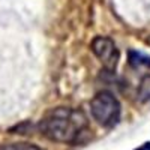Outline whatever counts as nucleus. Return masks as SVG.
I'll return each instance as SVG.
<instances>
[{
  "label": "nucleus",
  "mask_w": 150,
  "mask_h": 150,
  "mask_svg": "<svg viewBox=\"0 0 150 150\" xmlns=\"http://www.w3.org/2000/svg\"><path fill=\"white\" fill-rule=\"evenodd\" d=\"M135 150H150V143H144L143 146H140L138 149H135Z\"/></svg>",
  "instance_id": "nucleus-7"
},
{
  "label": "nucleus",
  "mask_w": 150,
  "mask_h": 150,
  "mask_svg": "<svg viewBox=\"0 0 150 150\" xmlns=\"http://www.w3.org/2000/svg\"><path fill=\"white\" fill-rule=\"evenodd\" d=\"M140 102H149L150 101V75L143 77L138 86V92H137Z\"/></svg>",
  "instance_id": "nucleus-4"
},
{
  "label": "nucleus",
  "mask_w": 150,
  "mask_h": 150,
  "mask_svg": "<svg viewBox=\"0 0 150 150\" xmlns=\"http://www.w3.org/2000/svg\"><path fill=\"white\" fill-rule=\"evenodd\" d=\"M92 51L99 59L102 66L108 71H114L120 60V53L116 44L107 36H98L92 41Z\"/></svg>",
  "instance_id": "nucleus-3"
},
{
  "label": "nucleus",
  "mask_w": 150,
  "mask_h": 150,
  "mask_svg": "<svg viewBox=\"0 0 150 150\" xmlns=\"http://www.w3.org/2000/svg\"><path fill=\"white\" fill-rule=\"evenodd\" d=\"M129 62H131V65H134V66H140V65L150 66V57H146L141 53H135V51L129 53Z\"/></svg>",
  "instance_id": "nucleus-6"
},
{
  "label": "nucleus",
  "mask_w": 150,
  "mask_h": 150,
  "mask_svg": "<svg viewBox=\"0 0 150 150\" xmlns=\"http://www.w3.org/2000/svg\"><path fill=\"white\" fill-rule=\"evenodd\" d=\"M0 150H44L30 143H11V144H3Z\"/></svg>",
  "instance_id": "nucleus-5"
},
{
  "label": "nucleus",
  "mask_w": 150,
  "mask_h": 150,
  "mask_svg": "<svg viewBox=\"0 0 150 150\" xmlns=\"http://www.w3.org/2000/svg\"><path fill=\"white\" fill-rule=\"evenodd\" d=\"M147 44H150V38H149V39H147Z\"/></svg>",
  "instance_id": "nucleus-8"
},
{
  "label": "nucleus",
  "mask_w": 150,
  "mask_h": 150,
  "mask_svg": "<svg viewBox=\"0 0 150 150\" xmlns=\"http://www.w3.org/2000/svg\"><path fill=\"white\" fill-rule=\"evenodd\" d=\"M90 112L93 119L105 128H111L120 119V104L110 92H99L90 102Z\"/></svg>",
  "instance_id": "nucleus-2"
},
{
  "label": "nucleus",
  "mask_w": 150,
  "mask_h": 150,
  "mask_svg": "<svg viewBox=\"0 0 150 150\" xmlns=\"http://www.w3.org/2000/svg\"><path fill=\"white\" fill-rule=\"evenodd\" d=\"M44 137L57 143H77L89 131V120L81 110L59 107L48 111L39 123Z\"/></svg>",
  "instance_id": "nucleus-1"
}]
</instances>
